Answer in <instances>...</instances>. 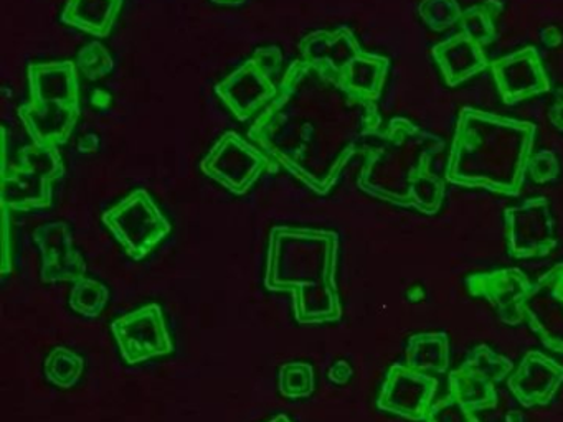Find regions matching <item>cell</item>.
Wrapping results in <instances>:
<instances>
[{
	"label": "cell",
	"mask_w": 563,
	"mask_h": 422,
	"mask_svg": "<svg viewBox=\"0 0 563 422\" xmlns=\"http://www.w3.org/2000/svg\"><path fill=\"white\" fill-rule=\"evenodd\" d=\"M341 89L311 66L295 59L286 69L276 98L249 129L262 151L319 197L341 180L357 145L339 138L334 99Z\"/></svg>",
	"instance_id": "1"
},
{
	"label": "cell",
	"mask_w": 563,
	"mask_h": 422,
	"mask_svg": "<svg viewBox=\"0 0 563 422\" xmlns=\"http://www.w3.org/2000/svg\"><path fill=\"white\" fill-rule=\"evenodd\" d=\"M338 231L275 224L266 247L263 287L289 293L298 325L335 323L344 315L338 286Z\"/></svg>",
	"instance_id": "2"
},
{
	"label": "cell",
	"mask_w": 563,
	"mask_h": 422,
	"mask_svg": "<svg viewBox=\"0 0 563 422\" xmlns=\"http://www.w3.org/2000/svg\"><path fill=\"white\" fill-rule=\"evenodd\" d=\"M537 125L481 109H461L444 178L463 188L519 197L532 157Z\"/></svg>",
	"instance_id": "3"
},
{
	"label": "cell",
	"mask_w": 563,
	"mask_h": 422,
	"mask_svg": "<svg viewBox=\"0 0 563 422\" xmlns=\"http://www.w3.org/2000/svg\"><path fill=\"white\" fill-rule=\"evenodd\" d=\"M382 144L368 148L357 188L362 193L434 216L443 208L446 185L434 174V157L444 151V141L407 118L388 121L378 131Z\"/></svg>",
	"instance_id": "4"
},
{
	"label": "cell",
	"mask_w": 563,
	"mask_h": 422,
	"mask_svg": "<svg viewBox=\"0 0 563 422\" xmlns=\"http://www.w3.org/2000/svg\"><path fill=\"white\" fill-rule=\"evenodd\" d=\"M2 207L14 213L45 210L54 204V188L67 174L60 148L31 144L21 147L18 160L9 162L8 137L2 131Z\"/></svg>",
	"instance_id": "5"
},
{
	"label": "cell",
	"mask_w": 563,
	"mask_h": 422,
	"mask_svg": "<svg viewBox=\"0 0 563 422\" xmlns=\"http://www.w3.org/2000/svg\"><path fill=\"white\" fill-rule=\"evenodd\" d=\"M101 221L133 260L146 259L173 231V224L144 188H136L103 211Z\"/></svg>",
	"instance_id": "6"
},
{
	"label": "cell",
	"mask_w": 563,
	"mask_h": 422,
	"mask_svg": "<svg viewBox=\"0 0 563 422\" xmlns=\"http://www.w3.org/2000/svg\"><path fill=\"white\" fill-rule=\"evenodd\" d=\"M282 66L283 49L278 45L258 46L243 65L217 82L216 95L239 121H249L278 95L276 78Z\"/></svg>",
	"instance_id": "7"
},
{
	"label": "cell",
	"mask_w": 563,
	"mask_h": 422,
	"mask_svg": "<svg viewBox=\"0 0 563 422\" xmlns=\"http://www.w3.org/2000/svg\"><path fill=\"white\" fill-rule=\"evenodd\" d=\"M279 165L262 148L236 134L225 132L200 160V171L235 197H243L263 174H278Z\"/></svg>",
	"instance_id": "8"
},
{
	"label": "cell",
	"mask_w": 563,
	"mask_h": 422,
	"mask_svg": "<svg viewBox=\"0 0 563 422\" xmlns=\"http://www.w3.org/2000/svg\"><path fill=\"white\" fill-rule=\"evenodd\" d=\"M111 333L126 365L137 366L173 355L176 342L163 306L147 302L111 322Z\"/></svg>",
	"instance_id": "9"
},
{
	"label": "cell",
	"mask_w": 563,
	"mask_h": 422,
	"mask_svg": "<svg viewBox=\"0 0 563 422\" xmlns=\"http://www.w3.org/2000/svg\"><path fill=\"white\" fill-rule=\"evenodd\" d=\"M512 371V359L479 343L456 369H451L448 391L474 411L494 409L499 404L497 382L506 381Z\"/></svg>",
	"instance_id": "10"
},
{
	"label": "cell",
	"mask_w": 563,
	"mask_h": 422,
	"mask_svg": "<svg viewBox=\"0 0 563 422\" xmlns=\"http://www.w3.org/2000/svg\"><path fill=\"white\" fill-rule=\"evenodd\" d=\"M507 253L516 259L547 257L556 247L555 221L545 197L527 198L504 210Z\"/></svg>",
	"instance_id": "11"
},
{
	"label": "cell",
	"mask_w": 563,
	"mask_h": 422,
	"mask_svg": "<svg viewBox=\"0 0 563 422\" xmlns=\"http://www.w3.org/2000/svg\"><path fill=\"white\" fill-rule=\"evenodd\" d=\"M438 379L404 363L387 369L377 396V409L410 422H424L433 406Z\"/></svg>",
	"instance_id": "12"
},
{
	"label": "cell",
	"mask_w": 563,
	"mask_h": 422,
	"mask_svg": "<svg viewBox=\"0 0 563 422\" xmlns=\"http://www.w3.org/2000/svg\"><path fill=\"white\" fill-rule=\"evenodd\" d=\"M464 284L470 296L486 300L496 310L500 322L509 326L522 325L526 320L523 306L533 286L522 269L509 267L471 274Z\"/></svg>",
	"instance_id": "13"
},
{
	"label": "cell",
	"mask_w": 563,
	"mask_h": 422,
	"mask_svg": "<svg viewBox=\"0 0 563 422\" xmlns=\"http://www.w3.org/2000/svg\"><path fill=\"white\" fill-rule=\"evenodd\" d=\"M529 329L547 349L563 355V263L537 279L523 306Z\"/></svg>",
	"instance_id": "14"
},
{
	"label": "cell",
	"mask_w": 563,
	"mask_h": 422,
	"mask_svg": "<svg viewBox=\"0 0 563 422\" xmlns=\"http://www.w3.org/2000/svg\"><path fill=\"white\" fill-rule=\"evenodd\" d=\"M41 251V280L45 284L75 282L87 276V259L75 247L74 231L67 221H48L32 233Z\"/></svg>",
	"instance_id": "15"
},
{
	"label": "cell",
	"mask_w": 563,
	"mask_h": 422,
	"mask_svg": "<svg viewBox=\"0 0 563 422\" xmlns=\"http://www.w3.org/2000/svg\"><path fill=\"white\" fill-rule=\"evenodd\" d=\"M489 69L500 98L509 106L549 92L552 88L536 46H526L494 59Z\"/></svg>",
	"instance_id": "16"
},
{
	"label": "cell",
	"mask_w": 563,
	"mask_h": 422,
	"mask_svg": "<svg viewBox=\"0 0 563 422\" xmlns=\"http://www.w3.org/2000/svg\"><path fill=\"white\" fill-rule=\"evenodd\" d=\"M506 386L523 409L543 408L563 386V365L539 349H529L506 379Z\"/></svg>",
	"instance_id": "17"
},
{
	"label": "cell",
	"mask_w": 563,
	"mask_h": 422,
	"mask_svg": "<svg viewBox=\"0 0 563 422\" xmlns=\"http://www.w3.org/2000/svg\"><path fill=\"white\" fill-rule=\"evenodd\" d=\"M354 30L347 25L335 30H314L299 42V59L311 66L322 79L334 82L339 73L362 52Z\"/></svg>",
	"instance_id": "18"
},
{
	"label": "cell",
	"mask_w": 563,
	"mask_h": 422,
	"mask_svg": "<svg viewBox=\"0 0 563 422\" xmlns=\"http://www.w3.org/2000/svg\"><path fill=\"white\" fill-rule=\"evenodd\" d=\"M32 144L60 147L70 138L81 118V108L54 102L27 101L18 109Z\"/></svg>",
	"instance_id": "19"
},
{
	"label": "cell",
	"mask_w": 563,
	"mask_h": 422,
	"mask_svg": "<svg viewBox=\"0 0 563 422\" xmlns=\"http://www.w3.org/2000/svg\"><path fill=\"white\" fill-rule=\"evenodd\" d=\"M27 81L29 101L81 108L78 66L71 59L31 63L27 66Z\"/></svg>",
	"instance_id": "20"
},
{
	"label": "cell",
	"mask_w": 563,
	"mask_h": 422,
	"mask_svg": "<svg viewBox=\"0 0 563 422\" xmlns=\"http://www.w3.org/2000/svg\"><path fill=\"white\" fill-rule=\"evenodd\" d=\"M431 58L437 62L450 88H456L489 68L484 46L464 30L434 45Z\"/></svg>",
	"instance_id": "21"
},
{
	"label": "cell",
	"mask_w": 563,
	"mask_h": 422,
	"mask_svg": "<svg viewBox=\"0 0 563 422\" xmlns=\"http://www.w3.org/2000/svg\"><path fill=\"white\" fill-rule=\"evenodd\" d=\"M123 5L124 0H67L60 22L97 38H108Z\"/></svg>",
	"instance_id": "22"
},
{
	"label": "cell",
	"mask_w": 563,
	"mask_h": 422,
	"mask_svg": "<svg viewBox=\"0 0 563 422\" xmlns=\"http://www.w3.org/2000/svg\"><path fill=\"white\" fill-rule=\"evenodd\" d=\"M405 365L430 375H444L451 365L450 335L446 332L413 333L405 345Z\"/></svg>",
	"instance_id": "23"
},
{
	"label": "cell",
	"mask_w": 563,
	"mask_h": 422,
	"mask_svg": "<svg viewBox=\"0 0 563 422\" xmlns=\"http://www.w3.org/2000/svg\"><path fill=\"white\" fill-rule=\"evenodd\" d=\"M87 362L77 349L58 345L48 353L44 362V375L58 389H71L84 378Z\"/></svg>",
	"instance_id": "24"
},
{
	"label": "cell",
	"mask_w": 563,
	"mask_h": 422,
	"mask_svg": "<svg viewBox=\"0 0 563 422\" xmlns=\"http://www.w3.org/2000/svg\"><path fill=\"white\" fill-rule=\"evenodd\" d=\"M111 290L107 284L95 277H81L71 287L68 306L85 319H98L110 303Z\"/></svg>",
	"instance_id": "25"
},
{
	"label": "cell",
	"mask_w": 563,
	"mask_h": 422,
	"mask_svg": "<svg viewBox=\"0 0 563 422\" xmlns=\"http://www.w3.org/2000/svg\"><path fill=\"white\" fill-rule=\"evenodd\" d=\"M503 0H484L463 10L461 30L470 33L483 46L490 45L497 38L496 20L504 10Z\"/></svg>",
	"instance_id": "26"
},
{
	"label": "cell",
	"mask_w": 563,
	"mask_h": 422,
	"mask_svg": "<svg viewBox=\"0 0 563 422\" xmlns=\"http://www.w3.org/2000/svg\"><path fill=\"white\" fill-rule=\"evenodd\" d=\"M276 379H278V391L283 398L298 401L314 395L316 369L312 363L301 362V359L283 363L276 371Z\"/></svg>",
	"instance_id": "27"
},
{
	"label": "cell",
	"mask_w": 563,
	"mask_h": 422,
	"mask_svg": "<svg viewBox=\"0 0 563 422\" xmlns=\"http://www.w3.org/2000/svg\"><path fill=\"white\" fill-rule=\"evenodd\" d=\"M418 13L428 29L433 32H444L461 22L463 10L457 0H421Z\"/></svg>",
	"instance_id": "28"
},
{
	"label": "cell",
	"mask_w": 563,
	"mask_h": 422,
	"mask_svg": "<svg viewBox=\"0 0 563 422\" xmlns=\"http://www.w3.org/2000/svg\"><path fill=\"white\" fill-rule=\"evenodd\" d=\"M77 66L85 78L90 81H100L104 76L111 75L114 69V58L103 43L93 40L78 52Z\"/></svg>",
	"instance_id": "29"
},
{
	"label": "cell",
	"mask_w": 563,
	"mask_h": 422,
	"mask_svg": "<svg viewBox=\"0 0 563 422\" xmlns=\"http://www.w3.org/2000/svg\"><path fill=\"white\" fill-rule=\"evenodd\" d=\"M424 422H481L476 411L464 404L456 396L448 392L440 401L433 402Z\"/></svg>",
	"instance_id": "30"
},
{
	"label": "cell",
	"mask_w": 563,
	"mask_h": 422,
	"mask_svg": "<svg viewBox=\"0 0 563 422\" xmlns=\"http://www.w3.org/2000/svg\"><path fill=\"white\" fill-rule=\"evenodd\" d=\"M530 180L537 185L552 184L560 177V162L553 151H540L532 155L527 165Z\"/></svg>",
	"instance_id": "31"
},
{
	"label": "cell",
	"mask_w": 563,
	"mask_h": 422,
	"mask_svg": "<svg viewBox=\"0 0 563 422\" xmlns=\"http://www.w3.org/2000/svg\"><path fill=\"white\" fill-rule=\"evenodd\" d=\"M4 210V230H2V234H4V256H2V276H8V274L12 273L14 269V260H12V247H11V210L2 207Z\"/></svg>",
	"instance_id": "32"
},
{
	"label": "cell",
	"mask_w": 563,
	"mask_h": 422,
	"mask_svg": "<svg viewBox=\"0 0 563 422\" xmlns=\"http://www.w3.org/2000/svg\"><path fill=\"white\" fill-rule=\"evenodd\" d=\"M352 376H354V369H352L351 363L347 359H338V362L332 363L328 371L329 381L338 386L347 385Z\"/></svg>",
	"instance_id": "33"
},
{
	"label": "cell",
	"mask_w": 563,
	"mask_h": 422,
	"mask_svg": "<svg viewBox=\"0 0 563 422\" xmlns=\"http://www.w3.org/2000/svg\"><path fill=\"white\" fill-rule=\"evenodd\" d=\"M549 121L556 131L563 132V88L555 91V99L549 109Z\"/></svg>",
	"instance_id": "34"
},
{
	"label": "cell",
	"mask_w": 563,
	"mask_h": 422,
	"mask_svg": "<svg viewBox=\"0 0 563 422\" xmlns=\"http://www.w3.org/2000/svg\"><path fill=\"white\" fill-rule=\"evenodd\" d=\"M540 40H542L543 45L549 46V48H556V46L562 45L563 33L560 32L559 26H545V29L540 30Z\"/></svg>",
	"instance_id": "35"
},
{
	"label": "cell",
	"mask_w": 563,
	"mask_h": 422,
	"mask_svg": "<svg viewBox=\"0 0 563 422\" xmlns=\"http://www.w3.org/2000/svg\"><path fill=\"white\" fill-rule=\"evenodd\" d=\"M506 422H526V414L519 409H512V411L507 412L506 418H504Z\"/></svg>",
	"instance_id": "36"
},
{
	"label": "cell",
	"mask_w": 563,
	"mask_h": 422,
	"mask_svg": "<svg viewBox=\"0 0 563 422\" xmlns=\"http://www.w3.org/2000/svg\"><path fill=\"white\" fill-rule=\"evenodd\" d=\"M210 2L220 7H240L246 3V0H210Z\"/></svg>",
	"instance_id": "37"
},
{
	"label": "cell",
	"mask_w": 563,
	"mask_h": 422,
	"mask_svg": "<svg viewBox=\"0 0 563 422\" xmlns=\"http://www.w3.org/2000/svg\"><path fill=\"white\" fill-rule=\"evenodd\" d=\"M266 422H292V421L286 414H276V415H273L272 419H268V421H266Z\"/></svg>",
	"instance_id": "38"
}]
</instances>
